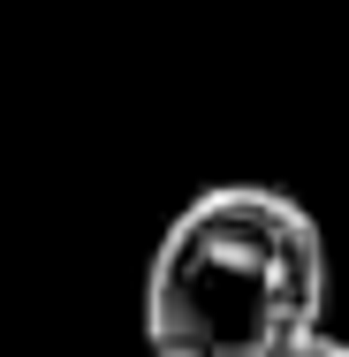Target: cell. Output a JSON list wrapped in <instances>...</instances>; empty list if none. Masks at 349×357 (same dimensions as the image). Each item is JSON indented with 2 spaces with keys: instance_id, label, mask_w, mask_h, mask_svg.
Wrapping results in <instances>:
<instances>
[{
  "instance_id": "6da1fadb",
  "label": "cell",
  "mask_w": 349,
  "mask_h": 357,
  "mask_svg": "<svg viewBox=\"0 0 349 357\" xmlns=\"http://www.w3.org/2000/svg\"><path fill=\"white\" fill-rule=\"evenodd\" d=\"M327 312V236L288 190L212 183L167 220L144 274L152 357H281Z\"/></svg>"
},
{
  "instance_id": "7a4b0ae2",
  "label": "cell",
  "mask_w": 349,
  "mask_h": 357,
  "mask_svg": "<svg viewBox=\"0 0 349 357\" xmlns=\"http://www.w3.org/2000/svg\"><path fill=\"white\" fill-rule=\"evenodd\" d=\"M281 357H349V342H342V335H319V327H311V335H296Z\"/></svg>"
}]
</instances>
